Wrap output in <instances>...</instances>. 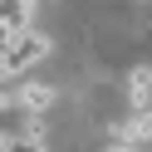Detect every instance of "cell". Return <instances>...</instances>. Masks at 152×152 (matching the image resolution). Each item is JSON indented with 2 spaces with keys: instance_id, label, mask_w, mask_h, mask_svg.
I'll return each instance as SVG.
<instances>
[{
  "instance_id": "cell-1",
  "label": "cell",
  "mask_w": 152,
  "mask_h": 152,
  "mask_svg": "<svg viewBox=\"0 0 152 152\" xmlns=\"http://www.w3.org/2000/svg\"><path fill=\"white\" fill-rule=\"evenodd\" d=\"M49 54V34H39V30H20L10 39V49L0 54V74H25V69H34V64Z\"/></svg>"
},
{
  "instance_id": "cell-2",
  "label": "cell",
  "mask_w": 152,
  "mask_h": 152,
  "mask_svg": "<svg viewBox=\"0 0 152 152\" xmlns=\"http://www.w3.org/2000/svg\"><path fill=\"white\" fill-rule=\"evenodd\" d=\"M49 103H54L49 83H20V93H15V108H20V113H44Z\"/></svg>"
},
{
  "instance_id": "cell-3",
  "label": "cell",
  "mask_w": 152,
  "mask_h": 152,
  "mask_svg": "<svg viewBox=\"0 0 152 152\" xmlns=\"http://www.w3.org/2000/svg\"><path fill=\"white\" fill-rule=\"evenodd\" d=\"M123 132H128L132 142H152V108H142V113H137V118H132Z\"/></svg>"
},
{
  "instance_id": "cell-4",
  "label": "cell",
  "mask_w": 152,
  "mask_h": 152,
  "mask_svg": "<svg viewBox=\"0 0 152 152\" xmlns=\"http://www.w3.org/2000/svg\"><path fill=\"white\" fill-rule=\"evenodd\" d=\"M147 83H152V74H147V69H137V74L128 79V88H132V103H137V108H147Z\"/></svg>"
},
{
  "instance_id": "cell-5",
  "label": "cell",
  "mask_w": 152,
  "mask_h": 152,
  "mask_svg": "<svg viewBox=\"0 0 152 152\" xmlns=\"http://www.w3.org/2000/svg\"><path fill=\"white\" fill-rule=\"evenodd\" d=\"M5 152H44V142H30V137H10Z\"/></svg>"
},
{
  "instance_id": "cell-6",
  "label": "cell",
  "mask_w": 152,
  "mask_h": 152,
  "mask_svg": "<svg viewBox=\"0 0 152 152\" xmlns=\"http://www.w3.org/2000/svg\"><path fill=\"white\" fill-rule=\"evenodd\" d=\"M10 39H15V34H10V30H5V25H0V54L10 49Z\"/></svg>"
},
{
  "instance_id": "cell-7",
  "label": "cell",
  "mask_w": 152,
  "mask_h": 152,
  "mask_svg": "<svg viewBox=\"0 0 152 152\" xmlns=\"http://www.w3.org/2000/svg\"><path fill=\"white\" fill-rule=\"evenodd\" d=\"M113 152H132V147H113Z\"/></svg>"
}]
</instances>
